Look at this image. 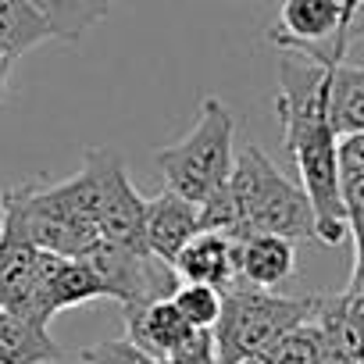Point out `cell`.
I'll use <instances>...</instances> for the list:
<instances>
[{"label":"cell","instance_id":"30bf717a","mask_svg":"<svg viewBox=\"0 0 364 364\" xmlns=\"http://www.w3.org/2000/svg\"><path fill=\"white\" fill-rule=\"evenodd\" d=\"M171 272L178 282H200L225 293L236 286V240L222 232H197L171 261Z\"/></svg>","mask_w":364,"mask_h":364},{"label":"cell","instance_id":"ac0fdd59","mask_svg":"<svg viewBox=\"0 0 364 364\" xmlns=\"http://www.w3.org/2000/svg\"><path fill=\"white\" fill-rule=\"evenodd\" d=\"M79 357H82V364H161L154 353H146L129 336L125 339H104L97 346H86Z\"/></svg>","mask_w":364,"mask_h":364},{"label":"cell","instance_id":"277c9868","mask_svg":"<svg viewBox=\"0 0 364 364\" xmlns=\"http://www.w3.org/2000/svg\"><path fill=\"white\" fill-rule=\"evenodd\" d=\"M321 296H282L257 286H232L222 293V314L215 321V343L222 364H243L272 346L289 328L314 321Z\"/></svg>","mask_w":364,"mask_h":364},{"label":"cell","instance_id":"ba28073f","mask_svg":"<svg viewBox=\"0 0 364 364\" xmlns=\"http://www.w3.org/2000/svg\"><path fill=\"white\" fill-rule=\"evenodd\" d=\"M197 232H200V204L178 197L168 186L161 193L146 197V204H143V240H146L150 257L171 264L178 257V250Z\"/></svg>","mask_w":364,"mask_h":364},{"label":"cell","instance_id":"4fadbf2b","mask_svg":"<svg viewBox=\"0 0 364 364\" xmlns=\"http://www.w3.org/2000/svg\"><path fill=\"white\" fill-rule=\"evenodd\" d=\"M328 122L336 136L364 132V65L328 68Z\"/></svg>","mask_w":364,"mask_h":364},{"label":"cell","instance_id":"ffe728a7","mask_svg":"<svg viewBox=\"0 0 364 364\" xmlns=\"http://www.w3.org/2000/svg\"><path fill=\"white\" fill-rule=\"evenodd\" d=\"M321 328V325H318ZM314 364H360L339 339H332L328 332H321V350H318V360Z\"/></svg>","mask_w":364,"mask_h":364},{"label":"cell","instance_id":"3957f363","mask_svg":"<svg viewBox=\"0 0 364 364\" xmlns=\"http://www.w3.org/2000/svg\"><path fill=\"white\" fill-rule=\"evenodd\" d=\"M236 161V122L225 100L204 97L193 129L178 143L154 150V164L161 168L164 186L193 204H204L215 190H222Z\"/></svg>","mask_w":364,"mask_h":364},{"label":"cell","instance_id":"484cf974","mask_svg":"<svg viewBox=\"0 0 364 364\" xmlns=\"http://www.w3.org/2000/svg\"><path fill=\"white\" fill-rule=\"evenodd\" d=\"M0 311H4V304H0Z\"/></svg>","mask_w":364,"mask_h":364},{"label":"cell","instance_id":"6da1fadb","mask_svg":"<svg viewBox=\"0 0 364 364\" xmlns=\"http://www.w3.org/2000/svg\"><path fill=\"white\" fill-rule=\"evenodd\" d=\"M328 68L296 54H279L275 114L286 154L300 175V186L318 218V243L336 247L350 236L343 182L336 161V129L328 122Z\"/></svg>","mask_w":364,"mask_h":364},{"label":"cell","instance_id":"8fae6325","mask_svg":"<svg viewBox=\"0 0 364 364\" xmlns=\"http://www.w3.org/2000/svg\"><path fill=\"white\" fill-rule=\"evenodd\" d=\"M125 328H129V339L139 343L157 360L175 353L197 332L186 318H182V311L171 304V296H161V300H150V304H139V307H125Z\"/></svg>","mask_w":364,"mask_h":364},{"label":"cell","instance_id":"5b68a950","mask_svg":"<svg viewBox=\"0 0 364 364\" xmlns=\"http://www.w3.org/2000/svg\"><path fill=\"white\" fill-rule=\"evenodd\" d=\"M364 33V11L350 0H279V18L268 43L314 65H343L350 43Z\"/></svg>","mask_w":364,"mask_h":364},{"label":"cell","instance_id":"d4e9b609","mask_svg":"<svg viewBox=\"0 0 364 364\" xmlns=\"http://www.w3.org/2000/svg\"><path fill=\"white\" fill-rule=\"evenodd\" d=\"M161 364H178V360H161Z\"/></svg>","mask_w":364,"mask_h":364},{"label":"cell","instance_id":"5bb4252c","mask_svg":"<svg viewBox=\"0 0 364 364\" xmlns=\"http://www.w3.org/2000/svg\"><path fill=\"white\" fill-rule=\"evenodd\" d=\"M47 40H54V33L29 0H0V54L18 61Z\"/></svg>","mask_w":364,"mask_h":364},{"label":"cell","instance_id":"52a82bcc","mask_svg":"<svg viewBox=\"0 0 364 364\" xmlns=\"http://www.w3.org/2000/svg\"><path fill=\"white\" fill-rule=\"evenodd\" d=\"M82 261L97 272V279L104 282V293L111 300H118L122 307H139V304L171 296L178 286L171 264H164L150 254L107 243V240H97L82 254Z\"/></svg>","mask_w":364,"mask_h":364},{"label":"cell","instance_id":"d6986e66","mask_svg":"<svg viewBox=\"0 0 364 364\" xmlns=\"http://www.w3.org/2000/svg\"><path fill=\"white\" fill-rule=\"evenodd\" d=\"M336 161H339V182H357L364 178V132H346L336 143Z\"/></svg>","mask_w":364,"mask_h":364},{"label":"cell","instance_id":"8992f818","mask_svg":"<svg viewBox=\"0 0 364 364\" xmlns=\"http://www.w3.org/2000/svg\"><path fill=\"white\" fill-rule=\"evenodd\" d=\"M82 164L97 178L100 240L146 254V240H143V204H146V197H139V190L129 182L122 154L111 150V146H86Z\"/></svg>","mask_w":364,"mask_h":364},{"label":"cell","instance_id":"e0dca14e","mask_svg":"<svg viewBox=\"0 0 364 364\" xmlns=\"http://www.w3.org/2000/svg\"><path fill=\"white\" fill-rule=\"evenodd\" d=\"M171 304L182 311V318L193 328H215V321L222 314V289L200 286V282H178L171 293Z\"/></svg>","mask_w":364,"mask_h":364},{"label":"cell","instance_id":"44dd1931","mask_svg":"<svg viewBox=\"0 0 364 364\" xmlns=\"http://www.w3.org/2000/svg\"><path fill=\"white\" fill-rule=\"evenodd\" d=\"M350 232H353V240H357V264H364V222L353 225Z\"/></svg>","mask_w":364,"mask_h":364},{"label":"cell","instance_id":"7c38bea8","mask_svg":"<svg viewBox=\"0 0 364 364\" xmlns=\"http://www.w3.org/2000/svg\"><path fill=\"white\" fill-rule=\"evenodd\" d=\"M61 357L50 328L22 314L0 311V364H50Z\"/></svg>","mask_w":364,"mask_h":364},{"label":"cell","instance_id":"603a6c76","mask_svg":"<svg viewBox=\"0 0 364 364\" xmlns=\"http://www.w3.org/2000/svg\"><path fill=\"white\" fill-rule=\"evenodd\" d=\"M350 8H357V11H364V0H350Z\"/></svg>","mask_w":364,"mask_h":364},{"label":"cell","instance_id":"cb8c5ba5","mask_svg":"<svg viewBox=\"0 0 364 364\" xmlns=\"http://www.w3.org/2000/svg\"><path fill=\"white\" fill-rule=\"evenodd\" d=\"M0 65H15V61H11V58H4V54H0Z\"/></svg>","mask_w":364,"mask_h":364},{"label":"cell","instance_id":"9a60e30c","mask_svg":"<svg viewBox=\"0 0 364 364\" xmlns=\"http://www.w3.org/2000/svg\"><path fill=\"white\" fill-rule=\"evenodd\" d=\"M29 4L43 15L54 40L79 43L93 26H100L107 18L114 0H29Z\"/></svg>","mask_w":364,"mask_h":364},{"label":"cell","instance_id":"7402d4cb","mask_svg":"<svg viewBox=\"0 0 364 364\" xmlns=\"http://www.w3.org/2000/svg\"><path fill=\"white\" fill-rule=\"evenodd\" d=\"M0 229H4V197H0Z\"/></svg>","mask_w":364,"mask_h":364},{"label":"cell","instance_id":"7a4b0ae2","mask_svg":"<svg viewBox=\"0 0 364 364\" xmlns=\"http://www.w3.org/2000/svg\"><path fill=\"white\" fill-rule=\"evenodd\" d=\"M229 186L240 208V240L275 232L286 240H318V218L304 186L289 182L257 143H243L232 161Z\"/></svg>","mask_w":364,"mask_h":364},{"label":"cell","instance_id":"2e32d148","mask_svg":"<svg viewBox=\"0 0 364 364\" xmlns=\"http://www.w3.org/2000/svg\"><path fill=\"white\" fill-rule=\"evenodd\" d=\"M318 350H321V328L318 321H304L243 364H314Z\"/></svg>","mask_w":364,"mask_h":364},{"label":"cell","instance_id":"9c48e42d","mask_svg":"<svg viewBox=\"0 0 364 364\" xmlns=\"http://www.w3.org/2000/svg\"><path fill=\"white\" fill-rule=\"evenodd\" d=\"M296 272L293 240L275 232H250L236 240V286L275 289Z\"/></svg>","mask_w":364,"mask_h":364}]
</instances>
